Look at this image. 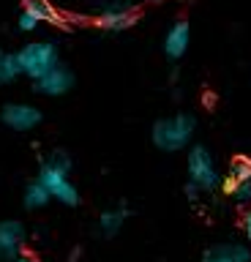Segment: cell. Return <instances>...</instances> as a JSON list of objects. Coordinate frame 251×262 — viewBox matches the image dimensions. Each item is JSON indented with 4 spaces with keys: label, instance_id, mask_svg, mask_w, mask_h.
Here are the masks:
<instances>
[{
    "label": "cell",
    "instance_id": "obj_1",
    "mask_svg": "<svg viewBox=\"0 0 251 262\" xmlns=\"http://www.w3.org/2000/svg\"><path fill=\"white\" fill-rule=\"evenodd\" d=\"M36 178L50 188L52 200H58L60 205H69V208L79 205V188L71 180V159L66 150H52L41 161Z\"/></svg>",
    "mask_w": 251,
    "mask_h": 262
},
{
    "label": "cell",
    "instance_id": "obj_2",
    "mask_svg": "<svg viewBox=\"0 0 251 262\" xmlns=\"http://www.w3.org/2000/svg\"><path fill=\"white\" fill-rule=\"evenodd\" d=\"M194 131H197V118L191 112H175L153 123L150 139L161 153H180L191 147Z\"/></svg>",
    "mask_w": 251,
    "mask_h": 262
},
{
    "label": "cell",
    "instance_id": "obj_3",
    "mask_svg": "<svg viewBox=\"0 0 251 262\" xmlns=\"http://www.w3.org/2000/svg\"><path fill=\"white\" fill-rule=\"evenodd\" d=\"M186 172H189V186H194L199 194H213L224 186V175L218 172V164L213 153L205 145H191L189 159H186Z\"/></svg>",
    "mask_w": 251,
    "mask_h": 262
},
{
    "label": "cell",
    "instance_id": "obj_4",
    "mask_svg": "<svg viewBox=\"0 0 251 262\" xmlns=\"http://www.w3.org/2000/svg\"><path fill=\"white\" fill-rule=\"evenodd\" d=\"M17 60H19V71L22 77H28L30 82L41 79L44 74H50L55 66H60V55H58V44L55 41H28L17 49Z\"/></svg>",
    "mask_w": 251,
    "mask_h": 262
},
{
    "label": "cell",
    "instance_id": "obj_5",
    "mask_svg": "<svg viewBox=\"0 0 251 262\" xmlns=\"http://www.w3.org/2000/svg\"><path fill=\"white\" fill-rule=\"evenodd\" d=\"M224 194L232 202L251 208V161L248 159H235L224 175Z\"/></svg>",
    "mask_w": 251,
    "mask_h": 262
},
{
    "label": "cell",
    "instance_id": "obj_6",
    "mask_svg": "<svg viewBox=\"0 0 251 262\" xmlns=\"http://www.w3.org/2000/svg\"><path fill=\"white\" fill-rule=\"evenodd\" d=\"M41 120H44L41 110L36 104H28V101H9L0 110V123L11 131H19V134L33 131Z\"/></svg>",
    "mask_w": 251,
    "mask_h": 262
},
{
    "label": "cell",
    "instance_id": "obj_7",
    "mask_svg": "<svg viewBox=\"0 0 251 262\" xmlns=\"http://www.w3.org/2000/svg\"><path fill=\"white\" fill-rule=\"evenodd\" d=\"M28 229L19 219L0 221V262H14L19 254H25Z\"/></svg>",
    "mask_w": 251,
    "mask_h": 262
},
{
    "label": "cell",
    "instance_id": "obj_8",
    "mask_svg": "<svg viewBox=\"0 0 251 262\" xmlns=\"http://www.w3.org/2000/svg\"><path fill=\"white\" fill-rule=\"evenodd\" d=\"M71 88H74V71L69 69V66H55L50 74H44L41 79L33 82V90L38 96H47V98H58V96H66L71 93Z\"/></svg>",
    "mask_w": 251,
    "mask_h": 262
},
{
    "label": "cell",
    "instance_id": "obj_9",
    "mask_svg": "<svg viewBox=\"0 0 251 262\" xmlns=\"http://www.w3.org/2000/svg\"><path fill=\"white\" fill-rule=\"evenodd\" d=\"M199 262H251V249L246 243L238 241H221V243H210L202 251Z\"/></svg>",
    "mask_w": 251,
    "mask_h": 262
},
{
    "label": "cell",
    "instance_id": "obj_10",
    "mask_svg": "<svg viewBox=\"0 0 251 262\" xmlns=\"http://www.w3.org/2000/svg\"><path fill=\"white\" fill-rule=\"evenodd\" d=\"M189 44H191V28L186 19H177L172 22V28L167 30L164 36V55L169 60H180V57L189 52Z\"/></svg>",
    "mask_w": 251,
    "mask_h": 262
},
{
    "label": "cell",
    "instance_id": "obj_11",
    "mask_svg": "<svg viewBox=\"0 0 251 262\" xmlns=\"http://www.w3.org/2000/svg\"><path fill=\"white\" fill-rule=\"evenodd\" d=\"M126 221H128V208L126 205H112V208L101 210L96 229H99V235H104V237H115L120 229H123Z\"/></svg>",
    "mask_w": 251,
    "mask_h": 262
},
{
    "label": "cell",
    "instance_id": "obj_12",
    "mask_svg": "<svg viewBox=\"0 0 251 262\" xmlns=\"http://www.w3.org/2000/svg\"><path fill=\"white\" fill-rule=\"evenodd\" d=\"M128 11H136L134 0H87V14H90L96 22L107 19V16L128 14Z\"/></svg>",
    "mask_w": 251,
    "mask_h": 262
},
{
    "label": "cell",
    "instance_id": "obj_13",
    "mask_svg": "<svg viewBox=\"0 0 251 262\" xmlns=\"http://www.w3.org/2000/svg\"><path fill=\"white\" fill-rule=\"evenodd\" d=\"M22 11L30 14L38 25H58L63 19V14L52 6V0H25Z\"/></svg>",
    "mask_w": 251,
    "mask_h": 262
},
{
    "label": "cell",
    "instance_id": "obj_14",
    "mask_svg": "<svg viewBox=\"0 0 251 262\" xmlns=\"http://www.w3.org/2000/svg\"><path fill=\"white\" fill-rule=\"evenodd\" d=\"M50 202H52L50 188H47L38 178L30 180V183L25 186V191H22V205H25L28 210H41V208H47Z\"/></svg>",
    "mask_w": 251,
    "mask_h": 262
},
{
    "label": "cell",
    "instance_id": "obj_15",
    "mask_svg": "<svg viewBox=\"0 0 251 262\" xmlns=\"http://www.w3.org/2000/svg\"><path fill=\"white\" fill-rule=\"evenodd\" d=\"M19 77H22V71H19L17 52H6V49H0V88L11 85V82L19 79Z\"/></svg>",
    "mask_w": 251,
    "mask_h": 262
},
{
    "label": "cell",
    "instance_id": "obj_16",
    "mask_svg": "<svg viewBox=\"0 0 251 262\" xmlns=\"http://www.w3.org/2000/svg\"><path fill=\"white\" fill-rule=\"evenodd\" d=\"M17 28H19L22 33H33V30L38 28V22H36L30 14H25V11H22V14H19V19H17Z\"/></svg>",
    "mask_w": 251,
    "mask_h": 262
},
{
    "label": "cell",
    "instance_id": "obj_17",
    "mask_svg": "<svg viewBox=\"0 0 251 262\" xmlns=\"http://www.w3.org/2000/svg\"><path fill=\"white\" fill-rule=\"evenodd\" d=\"M240 227H243V235H246V241H251V208H246V210H243Z\"/></svg>",
    "mask_w": 251,
    "mask_h": 262
},
{
    "label": "cell",
    "instance_id": "obj_18",
    "mask_svg": "<svg viewBox=\"0 0 251 262\" xmlns=\"http://www.w3.org/2000/svg\"><path fill=\"white\" fill-rule=\"evenodd\" d=\"M14 262H38V259L33 257V254H28V251H25V254H19V257L14 259Z\"/></svg>",
    "mask_w": 251,
    "mask_h": 262
}]
</instances>
